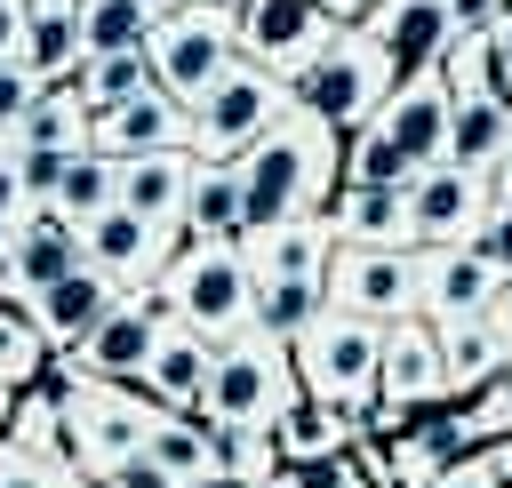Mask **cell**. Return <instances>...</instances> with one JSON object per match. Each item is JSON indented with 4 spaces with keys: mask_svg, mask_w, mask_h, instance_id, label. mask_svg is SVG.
<instances>
[{
    "mask_svg": "<svg viewBox=\"0 0 512 488\" xmlns=\"http://www.w3.org/2000/svg\"><path fill=\"white\" fill-rule=\"evenodd\" d=\"M296 112V88L288 72L256 64V56H232L200 96H192V152L200 160H240L264 128H280Z\"/></svg>",
    "mask_w": 512,
    "mask_h": 488,
    "instance_id": "3",
    "label": "cell"
},
{
    "mask_svg": "<svg viewBox=\"0 0 512 488\" xmlns=\"http://www.w3.org/2000/svg\"><path fill=\"white\" fill-rule=\"evenodd\" d=\"M472 248H480L496 272H512V200H496V208H488V224L472 232Z\"/></svg>",
    "mask_w": 512,
    "mask_h": 488,
    "instance_id": "43",
    "label": "cell"
},
{
    "mask_svg": "<svg viewBox=\"0 0 512 488\" xmlns=\"http://www.w3.org/2000/svg\"><path fill=\"white\" fill-rule=\"evenodd\" d=\"M72 480H88V472L64 464V456H40V448H24V440L0 432V488H72Z\"/></svg>",
    "mask_w": 512,
    "mask_h": 488,
    "instance_id": "39",
    "label": "cell"
},
{
    "mask_svg": "<svg viewBox=\"0 0 512 488\" xmlns=\"http://www.w3.org/2000/svg\"><path fill=\"white\" fill-rule=\"evenodd\" d=\"M208 376H216V336H200L192 320L168 312L160 352H152V368H144V392H152L160 408H208Z\"/></svg>",
    "mask_w": 512,
    "mask_h": 488,
    "instance_id": "22",
    "label": "cell"
},
{
    "mask_svg": "<svg viewBox=\"0 0 512 488\" xmlns=\"http://www.w3.org/2000/svg\"><path fill=\"white\" fill-rule=\"evenodd\" d=\"M376 400H400V408H424V400H448V360H440V328L416 312V320H392L384 328V368H376Z\"/></svg>",
    "mask_w": 512,
    "mask_h": 488,
    "instance_id": "19",
    "label": "cell"
},
{
    "mask_svg": "<svg viewBox=\"0 0 512 488\" xmlns=\"http://www.w3.org/2000/svg\"><path fill=\"white\" fill-rule=\"evenodd\" d=\"M24 32H32V8L0 0V64H24Z\"/></svg>",
    "mask_w": 512,
    "mask_h": 488,
    "instance_id": "46",
    "label": "cell"
},
{
    "mask_svg": "<svg viewBox=\"0 0 512 488\" xmlns=\"http://www.w3.org/2000/svg\"><path fill=\"white\" fill-rule=\"evenodd\" d=\"M80 240H88V264H104V272H120L128 288H152L160 272H168V256L184 248V224H160V216H136V208H104V216H88L80 224Z\"/></svg>",
    "mask_w": 512,
    "mask_h": 488,
    "instance_id": "14",
    "label": "cell"
},
{
    "mask_svg": "<svg viewBox=\"0 0 512 488\" xmlns=\"http://www.w3.org/2000/svg\"><path fill=\"white\" fill-rule=\"evenodd\" d=\"M368 432V408L360 400H320V392H296L280 416H272V440H280V464L288 456H336Z\"/></svg>",
    "mask_w": 512,
    "mask_h": 488,
    "instance_id": "23",
    "label": "cell"
},
{
    "mask_svg": "<svg viewBox=\"0 0 512 488\" xmlns=\"http://www.w3.org/2000/svg\"><path fill=\"white\" fill-rule=\"evenodd\" d=\"M56 384H64V416H72V448H80L88 480L144 456V440L160 424V400L144 384H104V376H56Z\"/></svg>",
    "mask_w": 512,
    "mask_h": 488,
    "instance_id": "6",
    "label": "cell"
},
{
    "mask_svg": "<svg viewBox=\"0 0 512 488\" xmlns=\"http://www.w3.org/2000/svg\"><path fill=\"white\" fill-rule=\"evenodd\" d=\"M104 488H184V480H176L160 456H128V464H112V472H104Z\"/></svg>",
    "mask_w": 512,
    "mask_h": 488,
    "instance_id": "44",
    "label": "cell"
},
{
    "mask_svg": "<svg viewBox=\"0 0 512 488\" xmlns=\"http://www.w3.org/2000/svg\"><path fill=\"white\" fill-rule=\"evenodd\" d=\"M8 408H16V384H0V432H8Z\"/></svg>",
    "mask_w": 512,
    "mask_h": 488,
    "instance_id": "56",
    "label": "cell"
},
{
    "mask_svg": "<svg viewBox=\"0 0 512 488\" xmlns=\"http://www.w3.org/2000/svg\"><path fill=\"white\" fill-rule=\"evenodd\" d=\"M248 232V200H240V168L232 160H200L192 192H184V240H240Z\"/></svg>",
    "mask_w": 512,
    "mask_h": 488,
    "instance_id": "27",
    "label": "cell"
},
{
    "mask_svg": "<svg viewBox=\"0 0 512 488\" xmlns=\"http://www.w3.org/2000/svg\"><path fill=\"white\" fill-rule=\"evenodd\" d=\"M480 464H488L496 488H512V432H504V440H480Z\"/></svg>",
    "mask_w": 512,
    "mask_h": 488,
    "instance_id": "50",
    "label": "cell"
},
{
    "mask_svg": "<svg viewBox=\"0 0 512 488\" xmlns=\"http://www.w3.org/2000/svg\"><path fill=\"white\" fill-rule=\"evenodd\" d=\"M328 304L360 312L376 328L424 312V248H336L328 264Z\"/></svg>",
    "mask_w": 512,
    "mask_h": 488,
    "instance_id": "8",
    "label": "cell"
},
{
    "mask_svg": "<svg viewBox=\"0 0 512 488\" xmlns=\"http://www.w3.org/2000/svg\"><path fill=\"white\" fill-rule=\"evenodd\" d=\"M360 24L392 48V64H400V72H432V64L448 56V40H456V24H448V8H440V0H376Z\"/></svg>",
    "mask_w": 512,
    "mask_h": 488,
    "instance_id": "24",
    "label": "cell"
},
{
    "mask_svg": "<svg viewBox=\"0 0 512 488\" xmlns=\"http://www.w3.org/2000/svg\"><path fill=\"white\" fill-rule=\"evenodd\" d=\"M40 200L24 192V168H16V144H0V224H16V216H32Z\"/></svg>",
    "mask_w": 512,
    "mask_h": 488,
    "instance_id": "45",
    "label": "cell"
},
{
    "mask_svg": "<svg viewBox=\"0 0 512 488\" xmlns=\"http://www.w3.org/2000/svg\"><path fill=\"white\" fill-rule=\"evenodd\" d=\"M440 360H448V400H472L488 376L512 368V336L496 320H456V328H440Z\"/></svg>",
    "mask_w": 512,
    "mask_h": 488,
    "instance_id": "28",
    "label": "cell"
},
{
    "mask_svg": "<svg viewBox=\"0 0 512 488\" xmlns=\"http://www.w3.org/2000/svg\"><path fill=\"white\" fill-rule=\"evenodd\" d=\"M40 72L32 64H0V144H16V128H24V112L40 104Z\"/></svg>",
    "mask_w": 512,
    "mask_h": 488,
    "instance_id": "41",
    "label": "cell"
},
{
    "mask_svg": "<svg viewBox=\"0 0 512 488\" xmlns=\"http://www.w3.org/2000/svg\"><path fill=\"white\" fill-rule=\"evenodd\" d=\"M208 448H216V472H224V480L264 488V480L280 472V440H272V424H232V416H208Z\"/></svg>",
    "mask_w": 512,
    "mask_h": 488,
    "instance_id": "31",
    "label": "cell"
},
{
    "mask_svg": "<svg viewBox=\"0 0 512 488\" xmlns=\"http://www.w3.org/2000/svg\"><path fill=\"white\" fill-rule=\"evenodd\" d=\"M448 120H456V96H448L440 72H408V80L384 96V112H376L384 144H392L416 176H424L432 160H448Z\"/></svg>",
    "mask_w": 512,
    "mask_h": 488,
    "instance_id": "15",
    "label": "cell"
},
{
    "mask_svg": "<svg viewBox=\"0 0 512 488\" xmlns=\"http://www.w3.org/2000/svg\"><path fill=\"white\" fill-rule=\"evenodd\" d=\"M72 264H88L80 224H72V216H56V208H32V216H16V256H8L0 296H8V304H24L32 288H48V280H56V272H72Z\"/></svg>",
    "mask_w": 512,
    "mask_h": 488,
    "instance_id": "20",
    "label": "cell"
},
{
    "mask_svg": "<svg viewBox=\"0 0 512 488\" xmlns=\"http://www.w3.org/2000/svg\"><path fill=\"white\" fill-rule=\"evenodd\" d=\"M448 160H456V168H480V176H496V168L512 160V96H504V88L456 96V120H448Z\"/></svg>",
    "mask_w": 512,
    "mask_h": 488,
    "instance_id": "26",
    "label": "cell"
},
{
    "mask_svg": "<svg viewBox=\"0 0 512 488\" xmlns=\"http://www.w3.org/2000/svg\"><path fill=\"white\" fill-rule=\"evenodd\" d=\"M432 488H496V480H488V464H480V448H472V456H456V464H448Z\"/></svg>",
    "mask_w": 512,
    "mask_h": 488,
    "instance_id": "48",
    "label": "cell"
},
{
    "mask_svg": "<svg viewBox=\"0 0 512 488\" xmlns=\"http://www.w3.org/2000/svg\"><path fill=\"white\" fill-rule=\"evenodd\" d=\"M192 168H200V152H192V144L120 160V208H136V216H160V224H184V192H192Z\"/></svg>",
    "mask_w": 512,
    "mask_h": 488,
    "instance_id": "25",
    "label": "cell"
},
{
    "mask_svg": "<svg viewBox=\"0 0 512 488\" xmlns=\"http://www.w3.org/2000/svg\"><path fill=\"white\" fill-rule=\"evenodd\" d=\"M72 488H104V480H72Z\"/></svg>",
    "mask_w": 512,
    "mask_h": 488,
    "instance_id": "57",
    "label": "cell"
},
{
    "mask_svg": "<svg viewBox=\"0 0 512 488\" xmlns=\"http://www.w3.org/2000/svg\"><path fill=\"white\" fill-rule=\"evenodd\" d=\"M496 208V176L480 168H456V160H432L416 184H408V216H416V248H464Z\"/></svg>",
    "mask_w": 512,
    "mask_h": 488,
    "instance_id": "11",
    "label": "cell"
},
{
    "mask_svg": "<svg viewBox=\"0 0 512 488\" xmlns=\"http://www.w3.org/2000/svg\"><path fill=\"white\" fill-rule=\"evenodd\" d=\"M320 312H328V280H256V320H248V328L296 344Z\"/></svg>",
    "mask_w": 512,
    "mask_h": 488,
    "instance_id": "34",
    "label": "cell"
},
{
    "mask_svg": "<svg viewBox=\"0 0 512 488\" xmlns=\"http://www.w3.org/2000/svg\"><path fill=\"white\" fill-rule=\"evenodd\" d=\"M488 40H496V88L512 96V8H504V16L488 24Z\"/></svg>",
    "mask_w": 512,
    "mask_h": 488,
    "instance_id": "49",
    "label": "cell"
},
{
    "mask_svg": "<svg viewBox=\"0 0 512 488\" xmlns=\"http://www.w3.org/2000/svg\"><path fill=\"white\" fill-rule=\"evenodd\" d=\"M120 296H128V280H120V272H104V264H72V272H56L48 288H32V296H24V312H32V328L48 336V360H56V352L88 344V336L120 312Z\"/></svg>",
    "mask_w": 512,
    "mask_h": 488,
    "instance_id": "12",
    "label": "cell"
},
{
    "mask_svg": "<svg viewBox=\"0 0 512 488\" xmlns=\"http://www.w3.org/2000/svg\"><path fill=\"white\" fill-rule=\"evenodd\" d=\"M8 440H24V448H40V456L80 464V448H72V416H64V384H56V376L16 392V408H8Z\"/></svg>",
    "mask_w": 512,
    "mask_h": 488,
    "instance_id": "30",
    "label": "cell"
},
{
    "mask_svg": "<svg viewBox=\"0 0 512 488\" xmlns=\"http://www.w3.org/2000/svg\"><path fill=\"white\" fill-rule=\"evenodd\" d=\"M8 256H16V224H0V280H8Z\"/></svg>",
    "mask_w": 512,
    "mask_h": 488,
    "instance_id": "53",
    "label": "cell"
},
{
    "mask_svg": "<svg viewBox=\"0 0 512 488\" xmlns=\"http://www.w3.org/2000/svg\"><path fill=\"white\" fill-rule=\"evenodd\" d=\"M144 56H152V80L168 88V96H200L232 56H240V40H232V24L224 16H184V8H168L160 24H152V40H144Z\"/></svg>",
    "mask_w": 512,
    "mask_h": 488,
    "instance_id": "13",
    "label": "cell"
},
{
    "mask_svg": "<svg viewBox=\"0 0 512 488\" xmlns=\"http://www.w3.org/2000/svg\"><path fill=\"white\" fill-rule=\"evenodd\" d=\"M176 8H184V16H224V24H232L248 0H176Z\"/></svg>",
    "mask_w": 512,
    "mask_h": 488,
    "instance_id": "51",
    "label": "cell"
},
{
    "mask_svg": "<svg viewBox=\"0 0 512 488\" xmlns=\"http://www.w3.org/2000/svg\"><path fill=\"white\" fill-rule=\"evenodd\" d=\"M176 0H80V32H88V56H112V48H144L152 24L168 16Z\"/></svg>",
    "mask_w": 512,
    "mask_h": 488,
    "instance_id": "32",
    "label": "cell"
},
{
    "mask_svg": "<svg viewBox=\"0 0 512 488\" xmlns=\"http://www.w3.org/2000/svg\"><path fill=\"white\" fill-rule=\"evenodd\" d=\"M296 392H304L296 344H288V336H264V328H232V336H216V376H208V408H200V416L272 424Z\"/></svg>",
    "mask_w": 512,
    "mask_h": 488,
    "instance_id": "5",
    "label": "cell"
},
{
    "mask_svg": "<svg viewBox=\"0 0 512 488\" xmlns=\"http://www.w3.org/2000/svg\"><path fill=\"white\" fill-rule=\"evenodd\" d=\"M152 288H160V304H168L176 320H192L200 336H232V328L256 320V272H248L240 240H184Z\"/></svg>",
    "mask_w": 512,
    "mask_h": 488,
    "instance_id": "4",
    "label": "cell"
},
{
    "mask_svg": "<svg viewBox=\"0 0 512 488\" xmlns=\"http://www.w3.org/2000/svg\"><path fill=\"white\" fill-rule=\"evenodd\" d=\"M112 200H120V160L88 144V152H72V168H64V184H56V200H48V208H56V216H72V224H88V216H104Z\"/></svg>",
    "mask_w": 512,
    "mask_h": 488,
    "instance_id": "33",
    "label": "cell"
},
{
    "mask_svg": "<svg viewBox=\"0 0 512 488\" xmlns=\"http://www.w3.org/2000/svg\"><path fill=\"white\" fill-rule=\"evenodd\" d=\"M192 488H248V480H224V472H208V480H192Z\"/></svg>",
    "mask_w": 512,
    "mask_h": 488,
    "instance_id": "55",
    "label": "cell"
},
{
    "mask_svg": "<svg viewBox=\"0 0 512 488\" xmlns=\"http://www.w3.org/2000/svg\"><path fill=\"white\" fill-rule=\"evenodd\" d=\"M432 72L448 80V96H480V88H496V40L488 32H456Z\"/></svg>",
    "mask_w": 512,
    "mask_h": 488,
    "instance_id": "38",
    "label": "cell"
},
{
    "mask_svg": "<svg viewBox=\"0 0 512 488\" xmlns=\"http://www.w3.org/2000/svg\"><path fill=\"white\" fill-rule=\"evenodd\" d=\"M240 200H248V224H272V216H312L336 200L344 184V128H328L320 112H288L280 128H264L240 160Z\"/></svg>",
    "mask_w": 512,
    "mask_h": 488,
    "instance_id": "1",
    "label": "cell"
},
{
    "mask_svg": "<svg viewBox=\"0 0 512 488\" xmlns=\"http://www.w3.org/2000/svg\"><path fill=\"white\" fill-rule=\"evenodd\" d=\"M40 376H48V336L32 328V312H24V304H8V296H0V384H16V392H24V384H40Z\"/></svg>",
    "mask_w": 512,
    "mask_h": 488,
    "instance_id": "37",
    "label": "cell"
},
{
    "mask_svg": "<svg viewBox=\"0 0 512 488\" xmlns=\"http://www.w3.org/2000/svg\"><path fill=\"white\" fill-rule=\"evenodd\" d=\"M24 64H32L40 80H80V64H88L80 8H64V16H32V32H24Z\"/></svg>",
    "mask_w": 512,
    "mask_h": 488,
    "instance_id": "35",
    "label": "cell"
},
{
    "mask_svg": "<svg viewBox=\"0 0 512 488\" xmlns=\"http://www.w3.org/2000/svg\"><path fill=\"white\" fill-rule=\"evenodd\" d=\"M72 88H80L96 112H112V104H128L136 88H152V56H144V48H112V56H88Z\"/></svg>",
    "mask_w": 512,
    "mask_h": 488,
    "instance_id": "36",
    "label": "cell"
},
{
    "mask_svg": "<svg viewBox=\"0 0 512 488\" xmlns=\"http://www.w3.org/2000/svg\"><path fill=\"white\" fill-rule=\"evenodd\" d=\"M376 368H384V328L376 320H360V312H320L304 336H296V376H304V392H320V400H376Z\"/></svg>",
    "mask_w": 512,
    "mask_h": 488,
    "instance_id": "7",
    "label": "cell"
},
{
    "mask_svg": "<svg viewBox=\"0 0 512 488\" xmlns=\"http://www.w3.org/2000/svg\"><path fill=\"white\" fill-rule=\"evenodd\" d=\"M440 8H448V24H456V32H488L512 0H440Z\"/></svg>",
    "mask_w": 512,
    "mask_h": 488,
    "instance_id": "47",
    "label": "cell"
},
{
    "mask_svg": "<svg viewBox=\"0 0 512 488\" xmlns=\"http://www.w3.org/2000/svg\"><path fill=\"white\" fill-rule=\"evenodd\" d=\"M344 24H352V16H336L328 0H248V8L232 16V40H240V56H256V64H272V72L296 80Z\"/></svg>",
    "mask_w": 512,
    "mask_h": 488,
    "instance_id": "10",
    "label": "cell"
},
{
    "mask_svg": "<svg viewBox=\"0 0 512 488\" xmlns=\"http://www.w3.org/2000/svg\"><path fill=\"white\" fill-rule=\"evenodd\" d=\"M504 272L464 240V248H424V320L432 328H456V320H488Z\"/></svg>",
    "mask_w": 512,
    "mask_h": 488,
    "instance_id": "18",
    "label": "cell"
},
{
    "mask_svg": "<svg viewBox=\"0 0 512 488\" xmlns=\"http://www.w3.org/2000/svg\"><path fill=\"white\" fill-rule=\"evenodd\" d=\"M400 80H408V72L392 64V48H384L368 24H344V32H336V40H328V48H320L288 88H296V104H304V112H320L328 128H344V136H352V128H368V120L384 112V96H392Z\"/></svg>",
    "mask_w": 512,
    "mask_h": 488,
    "instance_id": "2",
    "label": "cell"
},
{
    "mask_svg": "<svg viewBox=\"0 0 512 488\" xmlns=\"http://www.w3.org/2000/svg\"><path fill=\"white\" fill-rule=\"evenodd\" d=\"M16 144H64V152H88V144H96V104H88L72 80H48L40 104L24 112Z\"/></svg>",
    "mask_w": 512,
    "mask_h": 488,
    "instance_id": "29",
    "label": "cell"
},
{
    "mask_svg": "<svg viewBox=\"0 0 512 488\" xmlns=\"http://www.w3.org/2000/svg\"><path fill=\"white\" fill-rule=\"evenodd\" d=\"M160 328H168V304H160V288H128L120 296V312L88 336V344H72V352H56L48 360V376H104V384H144V368H152V352H160Z\"/></svg>",
    "mask_w": 512,
    "mask_h": 488,
    "instance_id": "9",
    "label": "cell"
},
{
    "mask_svg": "<svg viewBox=\"0 0 512 488\" xmlns=\"http://www.w3.org/2000/svg\"><path fill=\"white\" fill-rule=\"evenodd\" d=\"M176 144H192V104H184V96H168L160 80H152V88H136L128 104L96 112V152H112V160L176 152Z\"/></svg>",
    "mask_w": 512,
    "mask_h": 488,
    "instance_id": "17",
    "label": "cell"
},
{
    "mask_svg": "<svg viewBox=\"0 0 512 488\" xmlns=\"http://www.w3.org/2000/svg\"><path fill=\"white\" fill-rule=\"evenodd\" d=\"M16 168H24V192L48 208L56 184H64V168H72V152H64V144H16Z\"/></svg>",
    "mask_w": 512,
    "mask_h": 488,
    "instance_id": "42",
    "label": "cell"
},
{
    "mask_svg": "<svg viewBox=\"0 0 512 488\" xmlns=\"http://www.w3.org/2000/svg\"><path fill=\"white\" fill-rule=\"evenodd\" d=\"M328 224H336V248H416L408 184H336Z\"/></svg>",
    "mask_w": 512,
    "mask_h": 488,
    "instance_id": "21",
    "label": "cell"
},
{
    "mask_svg": "<svg viewBox=\"0 0 512 488\" xmlns=\"http://www.w3.org/2000/svg\"><path fill=\"white\" fill-rule=\"evenodd\" d=\"M328 8H336V16H352V24H360V16H368V8H376V0H328Z\"/></svg>",
    "mask_w": 512,
    "mask_h": 488,
    "instance_id": "54",
    "label": "cell"
},
{
    "mask_svg": "<svg viewBox=\"0 0 512 488\" xmlns=\"http://www.w3.org/2000/svg\"><path fill=\"white\" fill-rule=\"evenodd\" d=\"M264 488H360V472H352V448H336V456H288Z\"/></svg>",
    "mask_w": 512,
    "mask_h": 488,
    "instance_id": "40",
    "label": "cell"
},
{
    "mask_svg": "<svg viewBox=\"0 0 512 488\" xmlns=\"http://www.w3.org/2000/svg\"><path fill=\"white\" fill-rule=\"evenodd\" d=\"M240 256H248L256 280H328V264H336V224H328V208H312V216H272V224H248V232H240Z\"/></svg>",
    "mask_w": 512,
    "mask_h": 488,
    "instance_id": "16",
    "label": "cell"
},
{
    "mask_svg": "<svg viewBox=\"0 0 512 488\" xmlns=\"http://www.w3.org/2000/svg\"><path fill=\"white\" fill-rule=\"evenodd\" d=\"M488 320H496V328L512 336V272H504V288H496V304H488Z\"/></svg>",
    "mask_w": 512,
    "mask_h": 488,
    "instance_id": "52",
    "label": "cell"
}]
</instances>
